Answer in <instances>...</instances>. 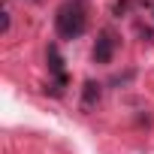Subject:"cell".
I'll return each mask as SVG.
<instances>
[{"label": "cell", "mask_w": 154, "mask_h": 154, "mask_svg": "<svg viewBox=\"0 0 154 154\" xmlns=\"http://www.w3.org/2000/svg\"><path fill=\"white\" fill-rule=\"evenodd\" d=\"M94 63H109L112 60V54H115V36L109 33V30H103L100 36H97V42H94Z\"/></svg>", "instance_id": "3957f363"}, {"label": "cell", "mask_w": 154, "mask_h": 154, "mask_svg": "<svg viewBox=\"0 0 154 154\" xmlns=\"http://www.w3.org/2000/svg\"><path fill=\"white\" fill-rule=\"evenodd\" d=\"M88 27V0H63L54 15V30L60 39H79Z\"/></svg>", "instance_id": "6da1fadb"}, {"label": "cell", "mask_w": 154, "mask_h": 154, "mask_svg": "<svg viewBox=\"0 0 154 154\" xmlns=\"http://www.w3.org/2000/svg\"><path fill=\"white\" fill-rule=\"evenodd\" d=\"M100 97H103L100 82L88 79V82H85V88H82V103H85V106H94V103H100Z\"/></svg>", "instance_id": "277c9868"}, {"label": "cell", "mask_w": 154, "mask_h": 154, "mask_svg": "<svg viewBox=\"0 0 154 154\" xmlns=\"http://www.w3.org/2000/svg\"><path fill=\"white\" fill-rule=\"evenodd\" d=\"M45 60H48V72L54 75V85H51V94L57 97V94L63 91V85H66V72H63V57H60L57 45H48V48H45Z\"/></svg>", "instance_id": "7a4b0ae2"}]
</instances>
